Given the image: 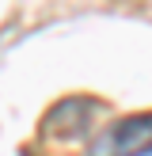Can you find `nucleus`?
<instances>
[{"label": "nucleus", "instance_id": "nucleus-1", "mask_svg": "<svg viewBox=\"0 0 152 156\" xmlns=\"http://www.w3.org/2000/svg\"><path fill=\"white\" fill-rule=\"evenodd\" d=\"M88 156H152V111L110 122L88 145Z\"/></svg>", "mask_w": 152, "mask_h": 156}]
</instances>
